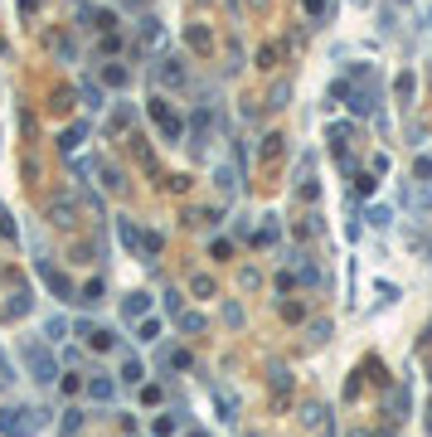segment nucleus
I'll return each mask as SVG.
<instances>
[{"mask_svg":"<svg viewBox=\"0 0 432 437\" xmlns=\"http://www.w3.org/2000/svg\"><path fill=\"white\" fill-rule=\"evenodd\" d=\"M39 423H44V413H34V408H5L0 413V432L5 437H29Z\"/></svg>","mask_w":432,"mask_h":437,"instance_id":"1","label":"nucleus"},{"mask_svg":"<svg viewBox=\"0 0 432 437\" xmlns=\"http://www.w3.org/2000/svg\"><path fill=\"white\" fill-rule=\"evenodd\" d=\"M25 364H29V379H34V384H53V379H59V364H53V355L39 350V345H25Z\"/></svg>","mask_w":432,"mask_h":437,"instance_id":"2","label":"nucleus"},{"mask_svg":"<svg viewBox=\"0 0 432 437\" xmlns=\"http://www.w3.org/2000/svg\"><path fill=\"white\" fill-rule=\"evenodd\" d=\"M34 267H39V277H44V287L53 292V297H64V301H73V287H68V277H64V272H53L44 258H34Z\"/></svg>","mask_w":432,"mask_h":437,"instance_id":"3","label":"nucleus"},{"mask_svg":"<svg viewBox=\"0 0 432 437\" xmlns=\"http://www.w3.org/2000/svg\"><path fill=\"white\" fill-rule=\"evenodd\" d=\"M88 394H92L97 403L117 399V379H112V374H92V379H88Z\"/></svg>","mask_w":432,"mask_h":437,"instance_id":"4","label":"nucleus"},{"mask_svg":"<svg viewBox=\"0 0 432 437\" xmlns=\"http://www.w3.org/2000/svg\"><path fill=\"white\" fill-rule=\"evenodd\" d=\"M136 340H141V345H155V340H160V321H155V316H141V325H136Z\"/></svg>","mask_w":432,"mask_h":437,"instance_id":"5","label":"nucleus"},{"mask_svg":"<svg viewBox=\"0 0 432 437\" xmlns=\"http://www.w3.org/2000/svg\"><path fill=\"white\" fill-rule=\"evenodd\" d=\"M64 336H68V321H64V316H49V321H44V340H49V345H59Z\"/></svg>","mask_w":432,"mask_h":437,"instance_id":"6","label":"nucleus"},{"mask_svg":"<svg viewBox=\"0 0 432 437\" xmlns=\"http://www.w3.org/2000/svg\"><path fill=\"white\" fill-rule=\"evenodd\" d=\"M141 379H146V364H141L136 355H127V360H122V384H141Z\"/></svg>","mask_w":432,"mask_h":437,"instance_id":"7","label":"nucleus"},{"mask_svg":"<svg viewBox=\"0 0 432 437\" xmlns=\"http://www.w3.org/2000/svg\"><path fill=\"white\" fill-rule=\"evenodd\" d=\"M83 340H88L92 350H112V345H117V336H112V331H102V325H92V331H88Z\"/></svg>","mask_w":432,"mask_h":437,"instance_id":"8","label":"nucleus"},{"mask_svg":"<svg viewBox=\"0 0 432 437\" xmlns=\"http://www.w3.org/2000/svg\"><path fill=\"white\" fill-rule=\"evenodd\" d=\"M117 234H122V243H127L131 253H141V234H136V224H131V218H117Z\"/></svg>","mask_w":432,"mask_h":437,"instance_id":"9","label":"nucleus"},{"mask_svg":"<svg viewBox=\"0 0 432 437\" xmlns=\"http://www.w3.org/2000/svg\"><path fill=\"white\" fill-rule=\"evenodd\" d=\"M83 141H88V127H83V122H78V127H68V132H64V141H59V146H64V151H68V155H73V151H78V146H83Z\"/></svg>","mask_w":432,"mask_h":437,"instance_id":"10","label":"nucleus"},{"mask_svg":"<svg viewBox=\"0 0 432 437\" xmlns=\"http://www.w3.org/2000/svg\"><path fill=\"white\" fill-rule=\"evenodd\" d=\"M78 301H83V306H97V301H102V277H92V282L78 292Z\"/></svg>","mask_w":432,"mask_h":437,"instance_id":"11","label":"nucleus"},{"mask_svg":"<svg viewBox=\"0 0 432 437\" xmlns=\"http://www.w3.org/2000/svg\"><path fill=\"white\" fill-rule=\"evenodd\" d=\"M49 214H53V224H73V204H68V199H53Z\"/></svg>","mask_w":432,"mask_h":437,"instance_id":"12","label":"nucleus"},{"mask_svg":"<svg viewBox=\"0 0 432 437\" xmlns=\"http://www.w3.org/2000/svg\"><path fill=\"white\" fill-rule=\"evenodd\" d=\"M146 306H151V301H146L141 292H136V297H127V321H141V316H146Z\"/></svg>","mask_w":432,"mask_h":437,"instance_id":"13","label":"nucleus"},{"mask_svg":"<svg viewBox=\"0 0 432 437\" xmlns=\"http://www.w3.org/2000/svg\"><path fill=\"white\" fill-rule=\"evenodd\" d=\"M369 224H374V229H389V224H394V214H389L384 204H374V209H369Z\"/></svg>","mask_w":432,"mask_h":437,"instance_id":"14","label":"nucleus"},{"mask_svg":"<svg viewBox=\"0 0 432 437\" xmlns=\"http://www.w3.org/2000/svg\"><path fill=\"white\" fill-rule=\"evenodd\" d=\"M175 427H180V413H175V418H160V423H155V437H170Z\"/></svg>","mask_w":432,"mask_h":437,"instance_id":"15","label":"nucleus"},{"mask_svg":"<svg viewBox=\"0 0 432 437\" xmlns=\"http://www.w3.org/2000/svg\"><path fill=\"white\" fill-rule=\"evenodd\" d=\"M83 97H88V107H102V92H97V83H83Z\"/></svg>","mask_w":432,"mask_h":437,"instance_id":"16","label":"nucleus"},{"mask_svg":"<svg viewBox=\"0 0 432 437\" xmlns=\"http://www.w3.org/2000/svg\"><path fill=\"white\" fill-rule=\"evenodd\" d=\"M180 331H190V336H194V331H204V321H199V316H180Z\"/></svg>","mask_w":432,"mask_h":437,"instance_id":"17","label":"nucleus"},{"mask_svg":"<svg viewBox=\"0 0 432 437\" xmlns=\"http://www.w3.org/2000/svg\"><path fill=\"white\" fill-rule=\"evenodd\" d=\"M418 175H422V180H432V155H418Z\"/></svg>","mask_w":432,"mask_h":437,"instance_id":"18","label":"nucleus"}]
</instances>
